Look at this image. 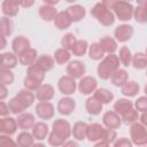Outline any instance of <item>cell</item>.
I'll use <instances>...</instances> for the list:
<instances>
[{"label":"cell","mask_w":147,"mask_h":147,"mask_svg":"<svg viewBox=\"0 0 147 147\" xmlns=\"http://www.w3.org/2000/svg\"><path fill=\"white\" fill-rule=\"evenodd\" d=\"M16 130H17L16 118L5 116V118H2V133L11 136L16 132Z\"/></svg>","instance_id":"d6a6232c"},{"label":"cell","mask_w":147,"mask_h":147,"mask_svg":"<svg viewBox=\"0 0 147 147\" xmlns=\"http://www.w3.org/2000/svg\"><path fill=\"white\" fill-rule=\"evenodd\" d=\"M16 123H17V127L18 129H21V130H29V129H32V126L36 123V121H34V116L32 114L23 111V113L17 115Z\"/></svg>","instance_id":"e0dca14e"},{"label":"cell","mask_w":147,"mask_h":147,"mask_svg":"<svg viewBox=\"0 0 147 147\" xmlns=\"http://www.w3.org/2000/svg\"><path fill=\"white\" fill-rule=\"evenodd\" d=\"M139 91H140V86H139V84H138L137 82H134V80H129V79H127V80L121 86V92H122V94L125 95V96H129V98L136 96V95L139 93Z\"/></svg>","instance_id":"ffe728a7"},{"label":"cell","mask_w":147,"mask_h":147,"mask_svg":"<svg viewBox=\"0 0 147 147\" xmlns=\"http://www.w3.org/2000/svg\"><path fill=\"white\" fill-rule=\"evenodd\" d=\"M102 123L107 129H113L116 130L121 126L122 124V118L121 116L115 113V111H106L102 116Z\"/></svg>","instance_id":"4fadbf2b"},{"label":"cell","mask_w":147,"mask_h":147,"mask_svg":"<svg viewBox=\"0 0 147 147\" xmlns=\"http://www.w3.org/2000/svg\"><path fill=\"white\" fill-rule=\"evenodd\" d=\"M131 64L136 69H145L147 67V57H146V54L142 53V52H138L134 55H132Z\"/></svg>","instance_id":"f35d334b"},{"label":"cell","mask_w":147,"mask_h":147,"mask_svg":"<svg viewBox=\"0 0 147 147\" xmlns=\"http://www.w3.org/2000/svg\"><path fill=\"white\" fill-rule=\"evenodd\" d=\"M14 74L11 69H7L3 67H0V83L3 85H10L14 82Z\"/></svg>","instance_id":"7bdbcfd3"},{"label":"cell","mask_w":147,"mask_h":147,"mask_svg":"<svg viewBox=\"0 0 147 147\" xmlns=\"http://www.w3.org/2000/svg\"><path fill=\"white\" fill-rule=\"evenodd\" d=\"M16 141H14L9 134H0V147H15Z\"/></svg>","instance_id":"c3c4849f"},{"label":"cell","mask_w":147,"mask_h":147,"mask_svg":"<svg viewBox=\"0 0 147 147\" xmlns=\"http://www.w3.org/2000/svg\"><path fill=\"white\" fill-rule=\"evenodd\" d=\"M86 127L87 124L85 122H77L71 129V134L76 140H84L86 138Z\"/></svg>","instance_id":"d590c367"},{"label":"cell","mask_w":147,"mask_h":147,"mask_svg":"<svg viewBox=\"0 0 147 147\" xmlns=\"http://www.w3.org/2000/svg\"><path fill=\"white\" fill-rule=\"evenodd\" d=\"M76 40H77V38H76V36L74 34V33H71V32H69V33H65L63 37H62V39H61V46L63 47V48H65V49H71L72 48V46H74V44L76 42Z\"/></svg>","instance_id":"7dc6e473"},{"label":"cell","mask_w":147,"mask_h":147,"mask_svg":"<svg viewBox=\"0 0 147 147\" xmlns=\"http://www.w3.org/2000/svg\"><path fill=\"white\" fill-rule=\"evenodd\" d=\"M46 5H51V6H54V5H56L60 0H42Z\"/></svg>","instance_id":"680465c9"},{"label":"cell","mask_w":147,"mask_h":147,"mask_svg":"<svg viewBox=\"0 0 147 147\" xmlns=\"http://www.w3.org/2000/svg\"><path fill=\"white\" fill-rule=\"evenodd\" d=\"M2 133V118H0V134Z\"/></svg>","instance_id":"6125c7cd"},{"label":"cell","mask_w":147,"mask_h":147,"mask_svg":"<svg viewBox=\"0 0 147 147\" xmlns=\"http://www.w3.org/2000/svg\"><path fill=\"white\" fill-rule=\"evenodd\" d=\"M138 122L141 123L142 125H146L147 121H146V111H142L141 115H139V118H138Z\"/></svg>","instance_id":"6f0895ef"},{"label":"cell","mask_w":147,"mask_h":147,"mask_svg":"<svg viewBox=\"0 0 147 147\" xmlns=\"http://www.w3.org/2000/svg\"><path fill=\"white\" fill-rule=\"evenodd\" d=\"M1 56H2V54H0V67H1Z\"/></svg>","instance_id":"e7e4bbea"},{"label":"cell","mask_w":147,"mask_h":147,"mask_svg":"<svg viewBox=\"0 0 147 147\" xmlns=\"http://www.w3.org/2000/svg\"><path fill=\"white\" fill-rule=\"evenodd\" d=\"M133 16L138 23H141V24L146 23L147 22V7L138 5V7L133 9Z\"/></svg>","instance_id":"ee69618b"},{"label":"cell","mask_w":147,"mask_h":147,"mask_svg":"<svg viewBox=\"0 0 147 147\" xmlns=\"http://www.w3.org/2000/svg\"><path fill=\"white\" fill-rule=\"evenodd\" d=\"M102 107L103 105L100 101H98L94 96L88 98L85 102V108L90 115H99L102 110Z\"/></svg>","instance_id":"4316f807"},{"label":"cell","mask_w":147,"mask_h":147,"mask_svg":"<svg viewBox=\"0 0 147 147\" xmlns=\"http://www.w3.org/2000/svg\"><path fill=\"white\" fill-rule=\"evenodd\" d=\"M9 107L8 103L3 102V100H0V116H8L9 115Z\"/></svg>","instance_id":"816d5d0a"},{"label":"cell","mask_w":147,"mask_h":147,"mask_svg":"<svg viewBox=\"0 0 147 147\" xmlns=\"http://www.w3.org/2000/svg\"><path fill=\"white\" fill-rule=\"evenodd\" d=\"M34 144V138L32 136V133L26 132L25 130H23V132H21L17 136L16 139V145L20 147H31Z\"/></svg>","instance_id":"836d02e7"},{"label":"cell","mask_w":147,"mask_h":147,"mask_svg":"<svg viewBox=\"0 0 147 147\" xmlns=\"http://www.w3.org/2000/svg\"><path fill=\"white\" fill-rule=\"evenodd\" d=\"M125 1H129V2H130V1H131V0H125Z\"/></svg>","instance_id":"03108f58"},{"label":"cell","mask_w":147,"mask_h":147,"mask_svg":"<svg viewBox=\"0 0 147 147\" xmlns=\"http://www.w3.org/2000/svg\"><path fill=\"white\" fill-rule=\"evenodd\" d=\"M36 98L39 101H51L54 98V87L49 84H40L36 90Z\"/></svg>","instance_id":"2e32d148"},{"label":"cell","mask_w":147,"mask_h":147,"mask_svg":"<svg viewBox=\"0 0 147 147\" xmlns=\"http://www.w3.org/2000/svg\"><path fill=\"white\" fill-rule=\"evenodd\" d=\"M57 88L59 91L64 94V95H71L76 92L77 88V83L75 82V79L70 76H62L59 82H57Z\"/></svg>","instance_id":"ba28073f"},{"label":"cell","mask_w":147,"mask_h":147,"mask_svg":"<svg viewBox=\"0 0 147 147\" xmlns=\"http://www.w3.org/2000/svg\"><path fill=\"white\" fill-rule=\"evenodd\" d=\"M118 60L119 62L124 65V67H129L131 64V61H132V53L130 51V48H127L126 46H123L119 48V52H118Z\"/></svg>","instance_id":"ab89813d"},{"label":"cell","mask_w":147,"mask_h":147,"mask_svg":"<svg viewBox=\"0 0 147 147\" xmlns=\"http://www.w3.org/2000/svg\"><path fill=\"white\" fill-rule=\"evenodd\" d=\"M110 82H111V84L113 85H115V86H117V87H121L127 79H129V75H127V72H126V70H124V69H116L114 72H113V75L110 76Z\"/></svg>","instance_id":"603a6c76"},{"label":"cell","mask_w":147,"mask_h":147,"mask_svg":"<svg viewBox=\"0 0 147 147\" xmlns=\"http://www.w3.org/2000/svg\"><path fill=\"white\" fill-rule=\"evenodd\" d=\"M99 45L101 46L102 51L107 54H110V53H115L116 49H117V41L111 38V37H108V36H105L102 37L100 40H99Z\"/></svg>","instance_id":"7402d4cb"},{"label":"cell","mask_w":147,"mask_h":147,"mask_svg":"<svg viewBox=\"0 0 147 147\" xmlns=\"http://www.w3.org/2000/svg\"><path fill=\"white\" fill-rule=\"evenodd\" d=\"M17 62H18V59L15 53L7 52V53L2 54V56H1V67H3V68L13 69L17 65Z\"/></svg>","instance_id":"e575fe53"},{"label":"cell","mask_w":147,"mask_h":147,"mask_svg":"<svg viewBox=\"0 0 147 147\" xmlns=\"http://www.w3.org/2000/svg\"><path fill=\"white\" fill-rule=\"evenodd\" d=\"M115 40L119 42H125L130 40L133 36V26L130 24H121L114 31Z\"/></svg>","instance_id":"30bf717a"},{"label":"cell","mask_w":147,"mask_h":147,"mask_svg":"<svg viewBox=\"0 0 147 147\" xmlns=\"http://www.w3.org/2000/svg\"><path fill=\"white\" fill-rule=\"evenodd\" d=\"M45 78V71L36 63L28 67L26 76L24 78V87L30 91H36Z\"/></svg>","instance_id":"3957f363"},{"label":"cell","mask_w":147,"mask_h":147,"mask_svg":"<svg viewBox=\"0 0 147 147\" xmlns=\"http://www.w3.org/2000/svg\"><path fill=\"white\" fill-rule=\"evenodd\" d=\"M71 136V127L68 121L63 118L55 119L52 125V131L48 136V142L52 146H61Z\"/></svg>","instance_id":"6da1fadb"},{"label":"cell","mask_w":147,"mask_h":147,"mask_svg":"<svg viewBox=\"0 0 147 147\" xmlns=\"http://www.w3.org/2000/svg\"><path fill=\"white\" fill-rule=\"evenodd\" d=\"M39 16L44 20V21H46V22H51V21H53L54 20V17L56 16V14H57V10L55 9V7L54 6H51V5H42V6H40L39 7Z\"/></svg>","instance_id":"cb8c5ba5"},{"label":"cell","mask_w":147,"mask_h":147,"mask_svg":"<svg viewBox=\"0 0 147 147\" xmlns=\"http://www.w3.org/2000/svg\"><path fill=\"white\" fill-rule=\"evenodd\" d=\"M116 1H117V0H101V3H102L106 8L113 9V7H114V5L116 3Z\"/></svg>","instance_id":"11a10c76"},{"label":"cell","mask_w":147,"mask_h":147,"mask_svg":"<svg viewBox=\"0 0 147 147\" xmlns=\"http://www.w3.org/2000/svg\"><path fill=\"white\" fill-rule=\"evenodd\" d=\"M48 134V126L44 122H37L32 126V136L37 140H42Z\"/></svg>","instance_id":"d4e9b609"},{"label":"cell","mask_w":147,"mask_h":147,"mask_svg":"<svg viewBox=\"0 0 147 147\" xmlns=\"http://www.w3.org/2000/svg\"><path fill=\"white\" fill-rule=\"evenodd\" d=\"M93 96H94L98 101H100L102 105L109 103V102H111L113 99H114L113 92H110V91L107 90V88H96V90L93 92Z\"/></svg>","instance_id":"f1b7e54d"},{"label":"cell","mask_w":147,"mask_h":147,"mask_svg":"<svg viewBox=\"0 0 147 147\" xmlns=\"http://www.w3.org/2000/svg\"><path fill=\"white\" fill-rule=\"evenodd\" d=\"M121 118L123 119V122H124L125 124H132V123H134V122H138L139 111L136 110V109L132 107L129 111H126L124 115H122Z\"/></svg>","instance_id":"bcb514c9"},{"label":"cell","mask_w":147,"mask_h":147,"mask_svg":"<svg viewBox=\"0 0 147 147\" xmlns=\"http://www.w3.org/2000/svg\"><path fill=\"white\" fill-rule=\"evenodd\" d=\"M63 145H64V146H75V147L78 146V144L75 142V141H67V142H64Z\"/></svg>","instance_id":"91938a15"},{"label":"cell","mask_w":147,"mask_h":147,"mask_svg":"<svg viewBox=\"0 0 147 147\" xmlns=\"http://www.w3.org/2000/svg\"><path fill=\"white\" fill-rule=\"evenodd\" d=\"M36 114L41 119H51L54 116V106L49 101H39L34 107Z\"/></svg>","instance_id":"9c48e42d"},{"label":"cell","mask_w":147,"mask_h":147,"mask_svg":"<svg viewBox=\"0 0 147 147\" xmlns=\"http://www.w3.org/2000/svg\"><path fill=\"white\" fill-rule=\"evenodd\" d=\"M67 2H69V3H74V2H76L77 0H65Z\"/></svg>","instance_id":"be15d7a7"},{"label":"cell","mask_w":147,"mask_h":147,"mask_svg":"<svg viewBox=\"0 0 147 147\" xmlns=\"http://www.w3.org/2000/svg\"><path fill=\"white\" fill-rule=\"evenodd\" d=\"M77 87H78V90H79V92L82 94L88 95V94H92L96 90L98 82L92 76H83L82 78H79V82L77 84Z\"/></svg>","instance_id":"52a82bcc"},{"label":"cell","mask_w":147,"mask_h":147,"mask_svg":"<svg viewBox=\"0 0 147 147\" xmlns=\"http://www.w3.org/2000/svg\"><path fill=\"white\" fill-rule=\"evenodd\" d=\"M34 0H18V5L23 8H30L31 6H33Z\"/></svg>","instance_id":"db71d44e"},{"label":"cell","mask_w":147,"mask_h":147,"mask_svg":"<svg viewBox=\"0 0 147 147\" xmlns=\"http://www.w3.org/2000/svg\"><path fill=\"white\" fill-rule=\"evenodd\" d=\"M91 15L93 17H95L98 20V22L105 26H110L115 22L114 13L110 9L106 8L101 2H98L93 6V8L91 9Z\"/></svg>","instance_id":"277c9868"},{"label":"cell","mask_w":147,"mask_h":147,"mask_svg":"<svg viewBox=\"0 0 147 147\" xmlns=\"http://www.w3.org/2000/svg\"><path fill=\"white\" fill-rule=\"evenodd\" d=\"M88 49V44L85 39H80V40H76V42L74 44L72 48H71V53L75 56H83L85 55V53Z\"/></svg>","instance_id":"74e56055"},{"label":"cell","mask_w":147,"mask_h":147,"mask_svg":"<svg viewBox=\"0 0 147 147\" xmlns=\"http://www.w3.org/2000/svg\"><path fill=\"white\" fill-rule=\"evenodd\" d=\"M53 22H54L55 28H57L59 30H65L72 23V21L70 20L69 15L67 14V11H57V14L54 17Z\"/></svg>","instance_id":"d6986e66"},{"label":"cell","mask_w":147,"mask_h":147,"mask_svg":"<svg viewBox=\"0 0 147 147\" xmlns=\"http://www.w3.org/2000/svg\"><path fill=\"white\" fill-rule=\"evenodd\" d=\"M130 137L133 141V144L142 146L147 144V131L146 126L142 125L139 122H134L131 124L130 127Z\"/></svg>","instance_id":"8992f818"},{"label":"cell","mask_w":147,"mask_h":147,"mask_svg":"<svg viewBox=\"0 0 147 147\" xmlns=\"http://www.w3.org/2000/svg\"><path fill=\"white\" fill-rule=\"evenodd\" d=\"M34 63H36L37 65H39V67L46 72V71H49V70L54 67V63H55V62H54V59H53L52 56L46 55V54H42V55L37 56Z\"/></svg>","instance_id":"4dcf8cb0"},{"label":"cell","mask_w":147,"mask_h":147,"mask_svg":"<svg viewBox=\"0 0 147 147\" xmlns=\"http://www.w3.org/2000/svg\"><path fill=\"white\" fill-rule=\"evenodd\" d=\"M65 11H67V14L69 15V17H70V20L72 22H79V21H82L85 17V15H86L85 8L83 6H80V5L69 6Z\"/></svg>","instance_id":"ac0fdd59"},{"label":"cell","mask_w":147,"mask_h":147,"mask_svg":"<svg viewBox=\"0 0 147 147\" xmlns=\"http://www.w3.org/2000/svg\"><path fill=\"white\" fill-rule=\"evenodd\" d=\"M132 107H133V103L129 99H118L114 103V111L117 113L119 116H122L126 111H129Z\"/></svg>","instance_id":"1f68e13d"},{"label":"cell","mask_w":147,"mask_h":147,"mask_svg":"<svg viewBox=\"0 0 147 147\" xmlns=\"http://www.w3.org/2000/svg\"><path fill=\"white\" fill-rule=\"evenodd\" d=\"M15 96L23 103V106H24L26 109H28L30 106H32V103H33V101H34V99H36V95L32 93V91H30V90H28V88L21 90Z\"/></svg>","instance_id":"484cf974"},{"label":"cell","mask_w":147,"mask_h":147,"mask_svg":"<svg viewBox=\"0 0 147 147\" xmlns=\"http://www.w3.org/2000/svg\"><path fill=\"white\" fill-rule=\"evenodd\" d=\"M30 46H31L30 40L26 37H24V36H17L11 41V48H13V52L16 55L22 54L28 48H30Z\"/></svg>","instance_id":"9a60e30c"},{"label":"cell","mask_w":147,"mask_h":147,"mask_svg":"<svg viewBox=\"0 0 147 147\" xmlns=\"http://www.w3.org/2000/svg\"><path fill=\"white\" fill-rule=\"evenodd\" d=\"M56 108H57V110H59V113L61 115L67 116V115H70L75 110L76 102H75V100L72 98H70L69 95H67V96H64V98H62V99L59 100Z\"/></svg>","instance_id":"5bb4252c"},{"label":"cell","mask_w":147,"mask_h":147,"mask_svg":"<svg viewBox=\"0 0 147 147\" xmlns=\"http://www.w3.org/2000/svg\"><path fill=\"white\" fill-rule=\"evenodd\" d=\"M113 145H114L115 147H131L132 144H131V141H130L129 139H126V138H121V139L114 141Z\"/></svg>","instance_id":"f907efd6"},{"label":"cell","mask_w":147,"mask_h":147,"mask_svg":"<svg viewBox=\"0 0 147 147\" xmlns=\"http://www.w3.org/2000/svg\"><path fill=\"white\" fill-rule=\"evenodd\" d=\"M88 56L90 59L92 60H95V61H99L101 60L103 56H105V52L102 51L101 46L99 45V42H93L90 47H88Z\"/></svg>","instance_id":"60d3db41"},{"label":"cell","mask_w":147,"mask_h":147,"mask_svg":"<svg viewBox=\"0 0 147 147\" xmlns=\"http://www.w3.org/2000/svg\"><path fill=\"white\" fill-rule=\"evenodd\" d=\"M6 46H7V39L3 34L0 33V51H2Z\"/></svg>","instance_id":"9f6ffc18"},{"label":"cell","mask_w":147,"mask_h":147,"mask_svg":"<svg viewBox=\"0 0 147 147\" xmlns=\"http://www.w3.org/2000/svg\"><path fill=\"white\" fill-rule=\"evenodd\" d=\"M138 2V5H141V6H146V2L147 0H136Z\"/></svg>","instance_id":"94428289"},{"label":"cell","mask_w":147,"mask_h":147,"mask_svg":"<svg viewBox=\"0 0 147 147\" xmlns=\"http://www.w3.org/2000/svg\"><path fill=\"white\" fill-rule=\"evenodd\" d=\"M67 74L68 76L72 77L74 79H79L84 76L85 74V64L82 62V61H78V60H75V61H71L69 62V64L67 65Z\"/></svg>","instance_id":"8fae6325"},{"label":"cell","mask_w":147,"mask_h":147,"mask_svg":"<svg viewBox=\"0 0 147 147\" xmlns=\"http://www.w3.org/2000/svg\"><path fill=\"white\" fill-rule=\"evenodd\" d=\"M116 137H117V134H116V131L115 130H113V129H105V133H103V136H102V138H101V140H99V141H95V146H109V145H111L115 140H116Z\"/></svg>","instance_id":"f546056e"},{"label":"cell","mask_w":147,"mask_h":147,"mask_svg":"<svg viewBox=\"0 0 147 147\" xmlns=\"http://www.w3.org/2000/svg\"><path fill=\"white\" fill-rule=\"evenodd\" d=\"M13 32V22L8 16H2L0 18V33L5 37L10 36Z\"/></svg>","instance_id":"b9f144b4"},{"label":"cell","mask_w":147,"mask_h":147,"mask_svg":"<svg viewBox=\"0 0 147 147\" xmlns=\"http://www.w3.org/2000/svg\"><path fill=\"white\" fill-rule=\"evenodd\" d=\"M7 95H8L7 86L0 83V100H5L7 98Z\"/></svg>","instance_id":"f5cc1de1"},{"label":"cell","mask_w":147,"mask_h":147,"mask_svg":"<svg viewBox=\"0 0 147 147\" xmlns=\"http://www.w3.org/2000/svg\"><path fill=\"white\" fill-rule=\"evenodd\" d=\"M134 109L138 110L139 113H142V111H146L147 109V98L146 96H140L134 102Z\"/></svg>","instance_id":"681fc988"},{"label":"cell","mask_w":147,"mask_h":147,"mask_svg":"<svg viewBox=\"0 0 147 147\" xmlns=\"http://www.w3.org/2000/svg\"><path fill=\"white\" fill-rule=\"evenodd\" d=\"M70 57H71V54L68 49L61 47V48H57L55 52H54V55H53V59H54V62H56L57 64H64L67 62L70 61Z\"/></svg>","instance_id":"8d00e7d4"},{"label":"cell","mask_w":147,"mask_h":147,"mask_svg":"<svg viewBox=\"0 0 147 147\" xmlns=\"http://www.w3.org/2000/svg\"><path fill=\"white\" fill-rule=\"evenodd\" d=\"M103 133H105V127L101 124H99V123L87 124V127H86V138L91 142H95V141L101 140Z\"/></svg>","instance_id":"7c38bea8"},{"label":"cell","mask_w":147,"mask_h":147,"mask_svg":"<svg viewBox=\"0 0 147 147\" xmlns=\"http://www.w3.org/2000/svg\"><path fill=\"white\" fill-rule=\"evenodd\" d=\"M102 61L99 63L98 65V76L101 78V79H109L110 76L113 75V72L119 68V60H118V56L115 55L114 53H110L108 54L106 57H102L101 59Z\"/></svg>","instance_id":"7a4b0ae2"},{"label":"cell","mask_w":147,"mask_h":147,"mask_svg":"<svg viewBox=\"0 0 147 147\" xmlns=\"http://www.w3.org/2000/svg\"><path fill=\"white\" fill-rule=\"evenodd\" d=\"M114 9V15L117 16L118 20L121 21H130L133 16V6L131 2L125 1V0H117L116 3L113 7Z\"/></svg>","instance_id":"5b68a950"},{"label":"cell","mask_w":147,"mask_h":147,"mask_svg":"<svg viewBox=\"0 0 147 147\" xmlns=\"http://www.w3.org/2000/svg\"><path fill=\"white\" fill-rule=\"evenodd\" d=\"M8 107H9V111L13 113V114H15V115L21 114V113H23V111L26 109V108L23 106V103H22L16 96H14L13 99L9 100Z\"/></svg>","instance_id":"f6af8a7d"},{"label":"cell","mask_w":147,"mask_h":147,"mask_svg":"<svg viewBox=\"0 0 147 147\" xmlns=\"http://www.w3.org/2000/svg\"><path fill=\"white\" fill-rule=\"evenodd\" d=\"M1 10L5 16H8V17H14L18 14L20 11V6L10 0H3L2 2V6H1Z\"/></svg>","instance_id":"83f0119b"},{"label":"cell","mask_w":147,"mask_h":147,"mask_svg":"<svg viewBox=\"0 0 147 147\" xmlns=\"http://www.w3.org/2000/svg\"><path fill=\"white\" fill-rule=\"evenodd\" d=\"M37 51L34 48H28L25 52H23L22 54L18 55V62L22 64V65H25V67H29L31 64L34 63L36 59H37Z\"/></svg>","instance_id":"44dd1931"}]
</instances>
